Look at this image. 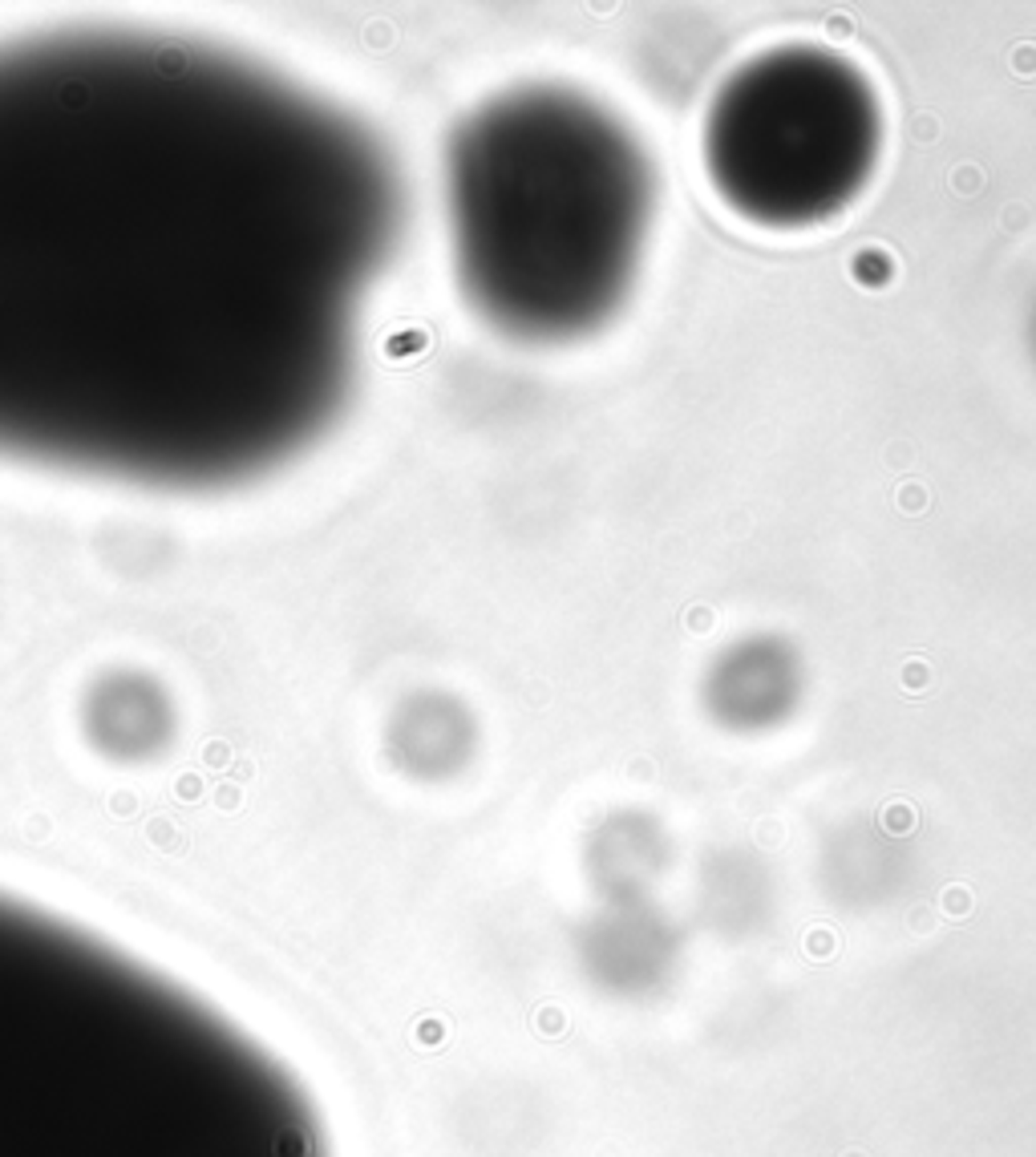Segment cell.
I'll return each instance as SVG.
<instances>
[{"instance_id": "6da1fadb", "label": "cell", "mask_w": 1036, "mask_h": 1157, "mask_svg": "<svg viewBox=\"0 0 1036 1157\" xmlns=\"http://www.w3.org/2000/svg\"><path fill=\"white\" fill-rule=\"evenodd\" d=\"M401 223L385 146L272 65L150 29L0 45V457L251 482L328 430Z\"/></svg>"}, {"instance_id": "7a4b0ae2", "label": "cell", "mask_w": 1036, "mask_h": 1157, "mask_svg": "<svg viewBox=\"0 0 1036 1157\" xmlns=\"http://www.w3.org/2000/svg\"><path fill=\"white\" fill-rule=\"evenodd\" d=\"M0 1157H328V1133L211 999L0 890Z\"/></svg>"}, {"instance_id": "3957f363", "label": "cell", "mask_w": 1036, "mask_h": 1157, "mask_svg": "<svg viewBox=\"0 0 1036 1157\" xmlns=\"http://www.w3.org/2000/svg\"><path fill=\"white\" fill-rule=\"evenodd\" d=\"M648 194L636 142L596 105L567 94L494 102L449 146L457 272L494 324L571 336L624 296Z\"/></svg>"}, {"instance_id": "277c9868", "label": "cell", "mask_w": 1036, "mask_h": 1157, "mask_svg": "<svg viewBox=\"0 0 1036 1157\" xmlns=\"http://www.w3.org/2000/svg\"><path fill=\"white\" fill-rule=\"evenodd\" d=\"M878 105L854 65L785 49L741 70L709 114L704 158L725 202L765 223L835 215L878 154Z\"/></svg>"}]
</instances>
